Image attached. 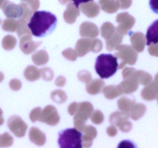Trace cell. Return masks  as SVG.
<instances>
[{"label":"cell","instance_id":"obj_1","mask_svg":"<svg viewBox=\"0 0 158 148\" xmlns=\"http://www.w3.org/2000/svg\"><path fill=\"white\" fill-rule=\"evenodd\" d=\"M56 16L47 11H36L31 17L28 27L32 35L36 37H44L49 35L56 28Z\"/></svg>","mask_w":158,"mask_h":148},{"label":"cell","instance_id":"obj_2","mask_svg":"<svg viewBox=\"0 0 158 148\" xmlns=\"http://www.w3.org/2000/svg\"><path fill=\"white\" fill-rule=\"evenodd\" d=\"M118 69L117 58L112 54H100L96 60L95 70L101 79L113 76Z\"/></svg>","mask_w":158,"mask_h":148},{"label":"cell","instance_id":"obj_3","mask_svg":"<svg viewBox=\"0 0 158 148\" xmlns=\"http://www.w3.org/2000/svg\"><path fill=\"white\" fill-rule=\"evenodd\" d=\"M83 134L76 128H68L59 133L58 145L61 148H81Z\"/></svg>","mask_w":158,"mask_h":148},{"label":"cell","instance_id":"obj_4","mask_svg":"<svg viewBox=\"0 0 158 148\" xmlns=\"http://www.w3.org/2000/svg\"><path fill=\"white\" fill-rule=\"evenodd\" d=\"M146 39L148 46L158 43V19L155 20L148 27L146 33Z\"/></svg>","mask_w":158,"mask_h":148},{"label":"cell","instance_id":"obj_5","mask_svg":"<svg viewBox=\"0 0 158 148\" xmlns=\"http://www.w3.org/2000/svg\"><path fill=\"white\" fill-rule=\"evenodd\" d=\"M149 6L153 12L158 14V0H150Z\"/></svg>","mask_w":158,"mask_h":148},{"label":"cell","instance_id":"obj_6","mask_svg":"<svg viewBox=\"0 0 158 148\" xmlns=\"http://www.w3.org/2000/svg\"><path fill=\"white\" fill-rule=\"evenodd\" d=\"M72 1L73 2V3H74V5L76 6V7L79 8V6H80L81 3H86V2H88L93 1V0H72Z\"/></svg>","mask_w":158,"mask_h":148}]
</instances>
